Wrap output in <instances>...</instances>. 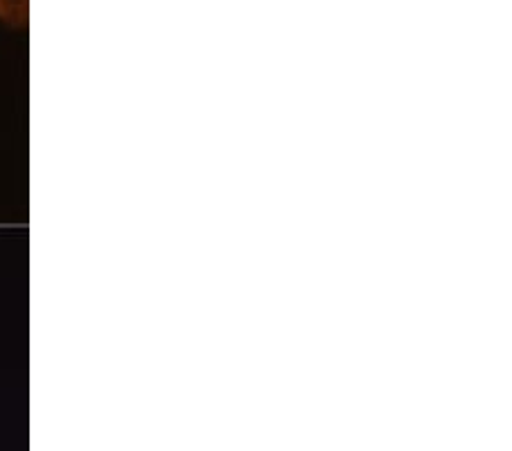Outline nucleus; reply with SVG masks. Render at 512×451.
Masks as SVG:
<instances>
[{
	"mask_svg": "<svg viewBox=\"0 0 512 451\" xmlns=\"http://www.w3.org/2000/svg\"><path fill=\"white\" fill-rule=\"evenodd\" d=\"M28 5L30 0H0V21H5L12 28L26 26Z\"/></svg>",
	"mask_w": 512,
	"mask_h": 451,
	"instance_id": "1",
	"label": "nucleus"
}]
</instances>
